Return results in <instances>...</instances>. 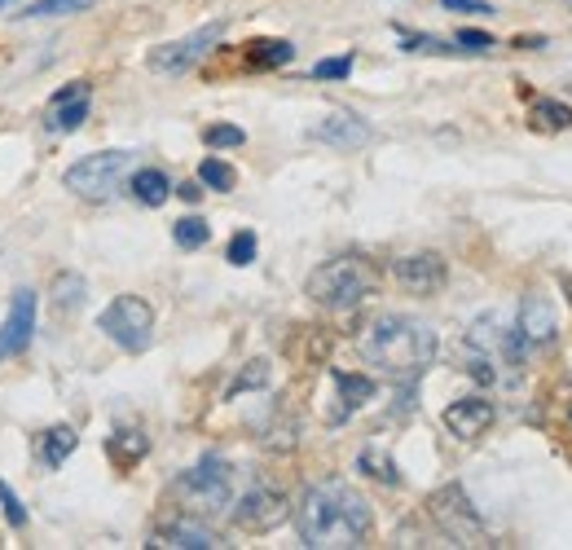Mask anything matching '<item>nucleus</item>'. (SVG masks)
Masks as SVG:
<instances>
[{
  "label": "nucleus",
  "instance_id": "nucleus-2",
  "mask_svg": "<svg viewBox=\"0 0 572 550\" xmlns=\"http://www.w3.org/2000/svg\"><path fill=\"white\" fill-rule=\"evenodd\" d=\"M361 357L392 383H418L423 370L436 361V330L418 317L383 313L361 335Z\"/></svg>",
  "mask_w": 572,
  "mask_h": 550
},
{
  "label": "nucleus",
  "instance_id": "nucleus-13",
  "mask_svg": "<svg viewBox=\"0 0 572 550\" xmlns=\"http://www.w3.org/2000/svg\"><path fill=\"white\" fill-rule=\"evenodd\" d=\"M31 335H36V291H18L14 304H9L5 326H0V361L27 352Z\"/></svg>",
  "mask_w": 572,
  "mask_h": 550
},
{
  "label": "nucleus",
  "instance_id": "nucleus-21",
  "mask_svg": "<svg viewBox=\"0 0 572 550\" xmlns=\"http://www.w3.org/2000/svg\"><path fill=\"white\" fill-rule=\"evenodd\" d=\"M357 467L366 471L370 480H379V484H388V489H396L401 484V471H396V462H392V454H383V449H361V458H357Z\"/></svg>",
  "mask_w": 572,
  "mask_h": 550
},
{
  "label": "nucleus",
  "instance_id": "nucleus-15",
  "mask_svg": "<svg viewBox=\"0 0 572 550\" xmlns=\"http://www.w3.org/2000/svg\"><path fill=\"white\" fill-rule=\"evenodd\" d=\"M493 418H498V410H493L489 396H462V401L445 405V427L454 432L458 440H476L493 427Z\"/></svg>",
  "mask_w": 572,
  "mask_h": 550
},
{
  "label": "nucleus",
  "instance_id": "nucleus-19",
  "mask_svg": "<svg viewBox=\"0 0 572 550\" xmlns=\"http://www.w3.org/2000/svg\"><path fill=\"white\" fill-rule=\"evenodd\" d=\"M75 445H80L75 427H71V423H58V427H49V432L40 436V449H36V454H40L44 467L53 471V467H62V462L75 454Z\"/></svg>",
  "mask_w": 572,
  "mask_h": 550
},
{
  "label": "nucleus",
  "instance_id": "nucleus-16",
  "mask_svg": "<svg viewBox=\"0 0 572 550\" xmlns=\"http://www.w3.org/2000/svg\"><path fill=\"white\" fill-rule=\"evenodd\" d=\"M150 546H172V550H212L220 546V537L207 528L203 520H194V515H172V520H163L154 528V542Z\"/></svg>",
  "mask_w": 572,
  "mask_h": 550
},
{
  "label": "nucleus",
  "instance_id": "nucleus-33",
  "mask_svg": "<svg viewBox=\"0 0 572 550\" xmlns=\"http://www.w3.org/2000/svg\"><path fill=\"white\" fill-rule=\"evenodd\" d=\"M313 75H317V80H348V75H352V53H344V58H326V62H317V66H313Z\"/></svg>",
  "mask_w": 572,
  "mask_h": 550
},
{
  "label": "nucleus",
  "instance_id": "nucleus-29",
  "mask_svg": "<svg viewBox=\"0 0 572 550\" xmlns=\"http://www.w3.org/2000/svg\"><path fill=\"white\" fill-rule=\"evenodd\" d=\"M225 260L234 264V269H247L251 260H256V234L251 229H242V234L229 238V251H225Z\"/></svg>",
  "mask_w": 572,
  "mask_h": 550
},
{
  "label": "nucleus",
  "instance_id": "nucleus-14",
  "mask_svg": "<svg viewBox=\"0 0 572 550\" xmlns=\"http://www.w3.org/2000/svg\"><path fill=\"white\" fill-rule=\"evenodd\" d=\"M515 330H520V339L533 348L550 344V339L559 335V313H555V304H550V295L528 291L520 300V322H515Z\"/></svg>",
  "mask_w": 572,
  "mask_h": 550
},
{
  "label": "nucleus",
  "instance_id": "nucleus-22",
  "mask_svg": "<svg viewBox=\"0 0 572 550\" xmlns=\"http://www.w3.org/2000/svg\"><path fill=\"white\" fill-rule=\"evenodd\" d=\"M110 458L119 462V467H132V462H141L146 458V449H150V440H146V432H115L110 436Z\"/></svg>",
  "mask_w": 572,
  "mask_h": 550
},
{
  "label": "nucleus",
  "instance_id": "nucleus-6",
  "mask_svg": "<svg viewBox=\"0 0 572 550\" xmlns=\"http://www.w3.org/2000/svg\"><path fill=\"white\" fill-rule=\"evenodd\" d=\"M176 493H185V498L207 506V511H220V506H229V498H234V467H229L225 458L207 454L203 462H194L190 471H181Z\"/></svg>",
  "mask_w": 572,
  "mask_h": 550
},
{
  "label": "nucleus",
  "instance_id": "nucleus-1",
  "mask_svg": "<svg viewBox=\"0 0 572 550\" xmlns=\"http://www.w3.org/2000/svg\"><path fill=\"white\" fill-rule=\"evenodd\" d=\"M295 528H300V542L313 550L366 546L374 533V511L352 484L326 480L304 493L300 511H295Z\"/></svg>",
  "mask_w": 572,
  "mask_h": 550
},
{
  "label": "nucleus",
  "instance_id": "nucleus-31",
  "mask_svg": "<svg viewBox=\"0 0 572 550\" xmlns=\"http://www.w3.org/2000/svg\"><path fill=\"white\" fill-rule=\"evenodd\" d=\"M401 49L405 53H458L449 40H440V36H414V31H401Z\"/></svg>",
  "mask_w": 572,
  "mask_h": 550
},
{
  "label": "nucleus",
  "instance_id": "nucleus-5",
  "mask_svg": "<svg viewBox=\"0 0 572 550\" xmlns=\"http://www.w3.org/2000/svg\"><path fill=\"white\" fill-rule=\"evenodd\" d=\"M97 326L106 330L124 352H146L150 339H154V308L141 300V295H119L102 308Z\"/></svg>",
  "mask_w": 572,
  "mask_h": 550
},
{
  "label": "nucleus",
  "instance_id": "nucleus-12",
  "mask_svg": "<svg viewBox=\"0 0 572 550\" xmlns=\"http://www.w3.org/2000/svg\"><path fill=\"white\" fill-rule=\"evenodd\" d=\"M392 273H396V282H401L405 291H414V295H436L440 286H445V278H449L445 260H440L436 251H414V256H401L392 264Z\"/></svg>",
  "mask_w": 572,
  "mask_h": 550
},
{
  "label": "nucleus",
  "instance_id": "nucleus-11",
  "mask_svg": "<svg viewBox=\"0 0 572 550\" xmlns=\"http://www.w3.org/2000/svg\"><path fill=\"white\" fill-rule=\"evenodd\" d=\"M308 137L322 141V146H335V150H361L370 146V124L361 115H352V110H330L326 119H317L313 128H308Z\"/></svg>",
  "mask_w": 572,
  "mask_h": 550
},
{
  "label": "nucleus",
  "instance_id": "nucleus-35",
  "mask_svg": "<svg viewBox=\"0 0 572 550\" xmlns=\"http://www.w3.org/2000/svg\"><path fill=\"white\" fill-rule=\"evenodd\" d=\"M440 9H454V14H493V5H484V0H440Z\"/></svg>",
  "mask_w": 572,
  "mask_h": 550
},
{
  "label": "nucleus",
  "instance_id": "nucleus-37",
  "mask_svg": "<svg viewBox=\"0 0 572 550\" xmlns=\"http://www.w3.org/2000/svg\"><path fill=\"white\" fill-rule=\"evenodd\" d=\"M18 5V0H0V9H14Z\"/></svg>",
  "mask_w": 572,
  "mask_h": 550
},
{
  "label": "nucleus",
  "instance_id": "nucleus-27",
  "mask_svg": "<svg viewBox=\"0 0 572 550\" xmlns=\"http://www.w3.org/2000/svg\"><path fill=\"white\" fill-rule=\"evenodd\" d=\"M198 181H203L207 190H234L238 172L229 168L225 159H203V163H198Z\"/></svg>",
  "mask_w": 572,
  "mask_h": 550
},
{
  "label": "nucleus",
  "instance_id": "nucleus-8",
  "mask_svg": "<svg viewBox=\"0 0 572 550\" xmlns=\"http://www.w3.org/2000/svg\"><path fill=\"white\" fill-rule=\"evenodd\" d=\"M432 515H436L440 528H445V533L454 537L458 546H476L480 537H484L476 506L467 502V493H462L458 484H449V489H440V493H436V498H432Z\"/></svg>",
  "mask_w": 572,
  "mask_h": 550
},
{
  "label": "nucleus",
  "instance_id": "nucleus-30",
  "mask_svg": "<svg viewBox=\"0 0 572 550\" xmlns=\"http://www.w3.org/2000/svg\"><path fill=\"white\" fill-rule=\"evenodd\" d=\"M203 141L212 150H234V146H242V141H247V132H242L238 124H212L203 132Z\"/></svg>",
  "mask_w": 572,
  "mask_h": 550
},
{
  "label": "nucleus",
  "instance_id": "nucleus-4",
  "mask_svg": "<svg viewBox=\"0 0 572 550\" xmlns=\"http://www.w3.org/2000/svg\"><path fill=\"white\" fill-rule=\"evenodd\" d=\"M137 168V154L132 150H102V154H88L80 159L75 168H66V190H75L80 198H93V203H102L119 190V185L132 176Z\"/></svg>",
  "mask_w": 572,
  "mask_h": 550
},
{
  "label": "nucleus",
  "instance_id": "nucleus-36",
  "mask_svg": "<svg viewBox=\"0 0 572 550\" xmlns=\"http://www.w3.org/2000/svg\"><path fill=\"white\" fill-rule=\"evenodd\" d=\"M176 194H181L185 203H198V198H203V181H185V185H176Z\"/></svg>",
  "mask_w": 572,
  "mask_h": 550
},
{
  "label": "nucleus",
  "instance_id": "nucleus-9",
  "mask_svg": "<svg viewBox=\"0 0 572 550\" xmlns=\"http://www.w3.org/2000/svg\"><path fill=\"white\" fill-rule=\"evenodd\" d=\"M282 520H286V498L282 489H269V484H256L234 502V524L242 533H269Z\"/></svg>",
  "mask_w": 572,
  "mask_h": 550
},
{
  "label": "nucleus",
  "instance_id": "nucleus-26",
  "mask_svg": "<svg viewBox=\"0 0 572 550\" xmlns=\"http://www.w3.org/2000/svg\"><path fill=\"white\" fill-rule=\"evenodd\" d=\"M269 361L264 357H256V361H247V366L238 370V379L229 383V392H225V401H234V396H242V392H256V388H264V383H269Z\"/></svg>",
  "mask_w": 572,
  "mask_h": 550
},
{
  "label": "nucleus",
  "instance_id": "nucleus-18",
  "mask_svg": "<svg viewBox=\"0 0 572 550\" xmlns=\"http://www.w3.org/2000/svg\"><path fill=\"white\" fill-rule=\"evenodd\" d=\"M128 190L141 207H163L172 194V181H168V172H159V168H132Z\"/></svg>",
  "mask_w": 572,
  "mask_h": 550
},
{
  "label": "nucleus",
  "instance_id": "nucleus-34",
  "mask_svg": "<svg viewBox=\"0 0 572 550\" xmlns=\"http://www.w3.org/2000/svg\"><path fill=\"white\" fill-rule=\"evenodd\" d=\"M454 44H462L467 53H489L493 49V36H489V31H476V27H462L458 36H454Z\"/></svg>",
  "mask_w": 572,
  "mask_h": 550
},
{
  "label": "nucleus",
  "instance_id": "nucleus-3",
  "mask_svg": "<svg viewBox=\"0 0 572 550\" xmlns=\"http://www.w3.org/2000/svg\"><path fill=\"white\" fill-rule=\"evenodd\" d=\"M379 286V269L361 256H339L326 260L308 273V300L330 308V313H344V308H357L366 295Z\"/></svg>",
  "mask_w": 572,
  "mask_h": 550
},
{
  "label": "nucleus",
  "instance_id": "nucleus-7",
  "mask_svg": "<svg viewBox=\"0 0 572 550\" xmlns=\"http://www.w3.org/2000/svg\"><path fill=\"white\" fill-rule=\"evenodd\" d=\"M220 36H225V22H207V27L190 31V36L172 40V44H159V49L150 53V66L163 75H176V71H190L198 58H207V49H216Z\"/></svg>",
  "mask_w": 572,
  "mask_h": 550
},
{
  "label": "nucleus",
  "instance_id": "nucleus-24",
  "mask_svg": "<svg viewBox=\"0 0 572 550\" xmlns=\"http://www.w3.org/2000/svg\"><path fill=\"white\" fill-rule=\"evenodd\" d=\"M172 238H176V247L198 251V247H207V238H212V225H207L203 216H181L172 225Z\"/></svg>",
  "mask_w": 572,
  "mask_h": 550
},
{
  "label": "nucleus",
  "instance_id": "nucleus-23",
  "mask_svg": "<svg viewBox=\"0 0 572 550\" xmlns=\"http://www.w3.org/2000/svg\"><path fill=\"white\" fill-rule=\"evenodd\" d=\"M533 124L546 128V132H564V128H572V106L555 102V97H537L533 102Z\"/></svg>",
  "mask_w": 572,
  "mask_h": 550
},
{
  "label": "nucleus",
  "instance_id": "nucleus-17",
  "mask_svg": "<svg viewBox=\"0 0 572 550\" xmlns=\"http://www.w3.org/2000/svg\"><path fill=\"white\" fill-rule=\"evenodd\" d=\"M330 379H335V388H339V410L330 414V418H335V423H344L348 414H357L361 405H366V401H374V392H379V388H374V379H370V374L330 370Z\"/></svg>",
  "mask_w": 572,
  "mask_h": 550
},
{
  "label": "nucleus",
  "instance_id": "nucleus-32",
  "mask_svg": "<svg viewBox=\"0 0 572 550\" xmlns=\"http://www.w3.org/2000/svg\"><path fill=\"white\" fill-rule=\"evenodd\" d=\"M0 511H5V520L14 524V528H22V524H27V506H22V498H18L14 489H9L5 480H0Z\"/></svg>",
  "mask_w": 572,
  "mask_h": 550
},
{
  "label": "nucleus",
  "instance_id": "nucleus-20",
  "mask_svg": "<svg viewBox=\"0 0 572 550\" xmlns=\"http://www.w3.org/2000/svg\"><path fill=\"white\" fill-rule=\"evenodd\" d=\"M295 58L291 40H251L247 44V66L251 71H273V66H286Z\"/></svg>",
  "mask_w": 572,
  "mask_h": 550
},
{
  "label": "nucleus",
  "instance_id": "nucleus-10",
  "mask_svg": "<svg viewBox=\"0 0 572 550\" xmlns=\"http://www.w3.org/2000/svg\"><path fill=\"white\" fill-rule=\"evenodd\" d=\"M88 106H93V88H88L84 80L62 84L58 93H53V102H49V115H44V128H49V132H58V137H66V132L84 128Z\"/></svg>",
  "mask_w": 572,
  "mask_h": 550
},
{
  "label": "nucleus",
  "instance_id": "nucleus-28",
  "mask_svg": "<svg viewBox=\"0 0 572 550\" xmlns=\"http://www.w3.org/2000/svg\"><path fill=\"white\" fill-rule=\"evenodd\" d=\"M75 9H88V0H36L18 18H62V14H75Z\"/></svg>",
  "mask_w": 572,
  "mask_h": 550
},
{
  "label": "nucleus",
  "instance_id": "nucleus-25",
  "mask_svg": "<svg viewBox=\"0 0 572 550\" xmlns=\"http://www.w3.org/2000/svg\"><path fill=\"white\" fill-rule=\"evenodd\" d=\"M84 295H88V282L80 278V273H58V278H53V304H58L62 313L80 308Z\"/></svg>",
  "mask_w": 572,
  "mask_h": 550
}]
</instances>
